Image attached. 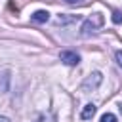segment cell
<instances>
[{
  "mask_svg": "<svg viewBox=\"0 0 122 122\" xmlns=\"http://www.w3.org/2000/svg\"><path fill=\"white\" fill-rule=\"evenodd\" d=\"M103 23H105L103 15H101V13H93L92 17H88V19L84 21V25H82V34H84V36H90V34L97 32V29H99Z\"/></svg>",
  "mask_w": 122,
  "mask_h": 122,
  "instance_id": "cell-1",
  "label": "cell"
},
{
  "mask_svg": "<svg viewBox=\"0 0 122 122\" xmlns=\"http://www.w3.org/2000/svg\"><path fill=\"white\" fill-rule=\"evenodd\" d=\"M101 82H103V74L101 72H92L90 76H86L84 78V82H82V92H93V90H97L99 86H101Z\"/></svg>",
  "mask_w": 122,
  "mask_h": 122,
  "instance_id": "cell-2",
  "label": "cell"
},
{
  "mask_svg": "<svg viewBox=\"0 0 122 122\" xmlns=\"http://www.w3.org/2000/svg\"><path fill=\"white\" fill-rule=\"evenodd\" d=\"M59 59H61L65 65H69V67H74V65L80 63V55H78L76 51H69V50L61 51V53H59Z\"/></svg>",
  "mask_w": 122,
  "mask_h": 122,
  "instance_id": "cell-3",
  "label": "cell"
},
{
  "mask_svg": "<svg viewBox=\"0 0 122 122\" xmlns=\"http://www.w3.org/2000/svg\"><path fill=\"white\" fill-rule=\"evenodd\" d=\"M95 111H97V107H95L93 103H88V105H84V109H82V112H80V118H82V120H92L93 114H95Z\"/></svg>",
  "mask_w": 122,
  "mask_h": 122,
  "instance_id": "cell-4",
  "label": "cell"
},
{
  "mask_svg": "<svg viewBox=\"0 0 122 122\" xmlns=\"http://www.w3.org/2000/svg\"><path fill=\"white\" fill-rule=\"evenodd\" d=\"M30 19L36 21V23H46V21L50 19V13H48L46 10H38V11H34V13L30 15Z\"/></svg>",
  "mask_w": 122,
  "mask_h": 122,
  "instance_id": "cell-5",
  "label": "cell"
},
{
  "mask_svg": "<svg viewBox=\"0 0 122 122\" xmlns=\"http://www.w3.org/2000/svg\"><path fill=\"white\" fill-rule=\"evenodd\" d=\"M78 19H80V15H65V13H61L57 17V23L59 25H67V23H72V21H78Z\"/></svg>",
  "mask_w": 122,
  "mask_h": 122,
  "instance_id": "cell-6",
  "label": "cell"
},
{
  "mask_svg": "<svg viewBox=\"0 0 122 122\" xmlns=\"http://www.w3.org/2000/svg\"><path fill=\"white\" fill-rule=\"evenodd\" d=\"M34 122H55V118H53L51 114H40Z\"/></svg>",
  "mask_w": 122,
  "mask_h": 122,
  "instance_id": "cell-7",
  "label": "cell"
},
{
  "mask_svg": "<svg viewBox=\"0 0 122 122\" xmlns=\"http://www.w3.org/2000/svg\"><path fill=\"white\" fill-rule=\"evenodd\" d=\"M101 122H116V116H114L112 112H105V114L101 116Z\"/></svg>",
  "mask_w": 122,
  "mask_h": 122,
  "instance_id": "cell-8",
  "label": "cell"
},
{
  "mask_svg": "<svg viewBox=\"0 0 122 122\" xmlns=\"http://www.w3.org/2000/svg\"><path fill=\"white\" fill-rule=\"evenodd\" d=\"M112 23H116V25L122 23V13H120V11H114V13H112Z\"/></svg>",
  "mask_w": 122,
  "mask_h": 122,
  "instance_id": "cell-9",
  "label": "cell"
},
{
  "mask_svg": "<svg viewBox=\"0 0 122 122\" xmlns=\"http://www.w3.org/2000/svg\"><path fill=\"white\" fill-rule=\"evenodd\" d=\"M114 59H116V63H118V67L122 69V50H118V51L114 53Z\"/></svg>",
  "mask_w": 122,
  "mask_h": 122,
  "instance_id": "cell-10",
  "label": "cell"
},
{
  "mask_svg": "<svg viewBox=\"0 0 122 122\" xmlns=\"http://www.w3.org/2000/svg\"><path fill=\"white\" fill-rule=\"evenodd\" d=\"M65 2H67V4H82L84 0H65Z\"/></svg>",
  "mask_w": 122,
  "mask_h": 122,
  "instance_id": "cell-11",
  "label": "cell"
},
{
  "mask_svg": "<svg viewBox=\"0 0 122 122\" xmlns=\"http://www.w3.org/2000/svg\"><path fill=\"white\" fill-rule=\"evenodd\" d=\"M0 122H10V118H6V116H0Z\"/></svg>",
  "mask_w": 122,
  "mask_h": 122,
  "instance_id": "cell-12",
  "label": "cell"
}]
</instances>
